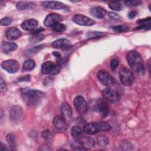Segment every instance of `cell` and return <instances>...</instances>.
Instances as JSON below:
<instances>
[{"label": "cell", "mask_w": 151, "mask_h": 151, "mask_svg": "<svg viewBox=\"0 0 151 151\" xmlns=\"http://www.w3.org/2000/svg\"><path fill=\"white\" fill-rule=\"evenodd\" d=\"M21 94L23 100L28 104H38L44 97V93L38 90L29 88H22L21 89Z\"/></svg>", "instance_id": "cell-1"}, {"label": "cell", "mask_w": 151, "mask_h": 151, "mask_svg": "<svg viewBox=\"0 0 151 151\" xmlns=\"http://www.w3.org/2000/svg\"><path fill=\"white\" fill-rule=\"evenodd\" d=\"M126 58L129 65L133 71L140 72L144 70L143 59L137 51L132 50L129 51Z\"/></svg>", "instance_id": "cell-2"}, {"label": "cell", "mask_w": 151, "mask_h": 151, "mask_svg": "<svg viewBox=\"0 0 151 151\" xmlns=\"http://www.w3.org/2000/svg\"><path fill=\"white\" fill-rule=\"evenodd\" d=\"M111 126L106 122H90L86 124L83 127V132L88 134H95L100 132L110 130Z\"/></svg>", "instance_id": "cell-3"}, {"label": "cell", "mask_w": 151, "mask_h": 151, "mask_svg": "<svg viewBox=\"0 0 151 151\" xmlns=\"http://www.w3.org/2000/svg\"><path fill=\"white\" fill-rule=\"evenodd\" d=\"M90 107L91 110L99 113L103 117H106L109 114V105L106 101L101 99L92 100L91 101Z\"/></svg>", "instance_id": "cell-4"}, {"label": "cell", "mask_w": 151, "mask_h": 151, "mask_svg": "<svg viewBox=\"0 0 151 151\" xmlns=\"http://www.w3.org/2000/svg\"><path fill=\"white\" fill-rule=\"evenodd\" d=\"M60 70L61 65L58 63H54L48 61L44 63L41 66V71L45 74H57L60 73Z\"/></svg>", "instance_id": "cell-5"}, {"label": "cell", "mask_w": 151, "mask_h": 151, "mask_svg": "<svg viewBox=\"0 0 151 151\" xmlns=\"http://www.w3.org/2000/svg\"><path fill=\"white\" fill-rule=\"evenodd\" d=\"M119 77L121 82L125 86H130L133 84L134 78L131 71L124 66H122L119 70Z\"/></svg>", "instance_id": "cell-6"}, {"label": "cell", "mask_w": 151, "mask_h": 151, "mask_svg": "<svg viewBox=\"0 0 151 151\" xmlns=\"http://www.w3.org/2000/svg\"><path fill=\"white\" fill-rule=\"evenodd\" d=\"M97 77L103 84L109 87L113 86L115 83V80L113 77L105 70H100L97 73Z\"/></svg>", "instance_id": "cell-7"}, {"label": "cell", "mask_w": 151, "mask_h": 151, "mask_svg": "<svg viewBox=\"0 0 151 151\" xmlns=\"http://www.w3.org/2000/svg\"><path fill=\"white\" fill-rule=\"evenodd\" d=\"M1 67L9 73H15L19 70V64L17 60L10 59L3 61L1 64Z\"/></svg>", "instance_id": "cell-8"}, {"label": "cell", "mask_w": 151, "mask_h": 151, "mask_svg": "<svg viewBox=\"0 0 151 151\" xmlns=\"http://www.w3.org/2000/svg\"><path fill=\"white\" fill-rule=\"evenodd\" d=\"M74 105L76 110L80 114H86L88 110V104L84 97L78 96L74 100Z\"/></svg>", "instance_id": "cell-9"}, {"label": "cell", "mask_w": 151, "mask_h": 151, "mask_svg": "<svg viewBox=\"0 0 151 151\" xmlns=\"http://www.w3.org/2000/svg\"><path fill=\"white\" fill-rule=\"evenodd\" d=\"M63 20V17L55 13L48 14L44 19V25L46 27H52L55 24L60 23Z\"/></svg>", "instance_id": "cell-10"}, {"label": "cell", "mask_w": 151, "mask_h": 151, "mask_svg": "<svg viewBox=\"0 0 151 151\" xmlns=\"http://www.w3.org/2000/svg\"><path fill=\"white\" fill-rule=\"evenodd\" d=\"M73 20L76 24L83 26H91L95 24V21L93 19L81 14L74 15Z\"/></svg>", "instance_id": "cell-11"}, {"label": "cell", "mask_w": 151, "mask_h": 151, "mask_svg": "<svg viewBox=\"0 0 151 151\" xmlns=\"http://www.w3.org/2000/svg\"><path fill=\"white\" fill-rule=\"evenodd\" d=\"M102 93L104 97L111 103H117L120 100V95L119 93L109 87L104 88Z\"/></svg>", "instance_id": "cell-12"}, {"label": "cell", "mask_w": 151, "mask_h": 151, "mask_svg": "<svg viewBox=\"0 0 151 151\" xmlns=\"http://www.w3.org/2000/svg\"><path fill=\"white\" fill-rule=\"evenodd\" d=\"M22 109L19 106H14L11 107L9 116L12 122L18 123L22 119Z\"/></svg>", "instance_id": "cell-13"}, {"label": "cell", "mask_w": 151, "mask_h": 151, "mask_svg": "<svg viewBox=\"0 0 151 151\" xmlns=\"http://www.w3.org/2000/svg\"><path fill=\"white\" fill-rule=\"evenodd\" d=\"M61 111L63 117L66 122H70L73 119L72 110L70 106L67 103H63L61 106Z\"/></svg>", "instance_id": "cell-14"}, {"label": "cell", "mask_w": 151, "mask_h": 151, "mask_svg": "<svg viewBox=\"0 0 151 151\" xmlns=\"http://www.w3.org/2000/svg\"><path fill=\"white\" fill-rule=\"evenodd\" d=\"M42 6L44 8L51 9H62L65 8V5L59 1H44L42 2Z\"/></svg>", "instance_id": "cell-15"}, {"label": "cell", "mask_w": 151, "mask_h": 151, "mask_svg": "<svg viewBox=\"0 0 151 151\" xmlns=\"http://www.w3.org/2000/svg\"><path fill=\"white\" fill-rule=\"evenodd\" d=\"M52 122L55 127L59 130H65L68 127L67 122L63 117L60 116H55Z\"/></svg>", "instance_id": "cell-16"}, {"label": "cell", "mask_w": 151, "mask_h": 151, "mask_svg": "<svg viewBox=\"0 0 151 151\" xmlns=\"http://www.w3.org/2000/svg\"><path fill=\"white\" fill-rule=\"evenodd\" d=\"M38 25V21L35 19H29L24 21L21 25V28L28 31H34Z\"/></svg>", "instance_id": "cell-17"}, {"label": "cell", "mask_w": 151, "mask_h": 151, "mask_svg": "<svg viewBox=\"0 0 151 151\" xmlns=\"http://www.w3.org/2000/svg\"><path fill=\"white\" fill-rule=\"evenodd\" d=\"M21 35V31L16 27H11L8 29L5 33L6 38L9 40H14Z\"/></svg>", "instance_id": "cell-18"}, {"label": "cell", "mask_w": 151, "mask_h": 151, "mask_svg": "<svg viewBox=\"0 0 151 151\" xmlns=\"http://www.w3.org/2000/svg\"><path fill=\"white\" fill-rule=\"evenodd\" d=\"M79 142L80 145L86 150L92 148L94 146L95 143L94 139L92 137L87 136L81 137Z\"/></svg>", "instance_id": "cell-19"}, {"label": "cell", "mask_w": 151, "mask_h": 151, "mask_svg": "<svg viewBox=\"0 0 151 151\" xmlns=\"http://www.w3.org/2000/svg\"><path fill=\"white\" fill-rule=\"evenodd\" d=\"M90 14L97 18H103L106 14V11L100 6H95L91 8L89 11Z\"/></svg>", "instance_id": "cell-20"}, {"label": "cell", "mask_w": 151, "mask_h": 151, "mask_svg": "<svg viewBox=\"0 0 151 151\" xmlns=\"http://www.w3.org/2000/svg\"><path fill=\"white\" fill-rule=\"evenodd\" d=\"M17 44L12 42H3L1 44V50L5 53L15 51L17 48Z\"/></svg>", "instance_id": "cell-21"}, {"label": "cell", "mask_w": 151, "mask_h": 151, "mask_svg": "<svg viewBox=\"0 0 151 151\" xmlns=\"http://www.w3.org/2000/svg\"><path fill=\"white\" fill-rule=\"evenodd\" d=\"M70 44V41L65 38L58 39L54 41L52 43V45L54 48H60L67 47Z\"/></svg>", "instance_id": "cell-22"}, {"label": "cell", "mask_w": 151, "mask_h": 151, "mask_svg": "<svg viewBox=\"0 0 151 151\" xmlns=\"http://www.w3.org/2000/svg\"><path fill=\"white\" fill-rule=\"evenodd\" d=\"M34 5V3L30 1H19L16 7L19 10H25L31 8Z\"/></svg>", "instance_id": "cell-23"}, {"label": "cell", "mask_w": 151, "mask_h": 151, "mask_svg": "<svg viewBox=\"0 0 151 151\" xmlns=\"http://www.w3.org/2000/svg\"><path fill=\"white\" fill-rule=\"evenodd\" d=\"M6 140L10 149L14 150L16 147V139L15 136L13 134L9 133L6 135Z\"/></svg>", "instance_id": "cell-24"}, {"label": "cell", "mask_w": 151, "mask_h": 151, "mask_svg": "<svg viewBox=\"0 0 151 151\" xmlns=\"http://www.w3.org/2000/svg\"><path fill=\"white\" fill-rule=\"evenodd\" d=\"M70 132L72 136L76 139L80 138L82 136V130L78 126H73L70 130Z\"/></svg>", "instance_id": "cell-25"}, {"label": "cell", "mask_w": 151, "mask_h": 151, "mask_svg": "<svg viewBox=\"0 0 151 151\" xmlns=\"http://www.w3.org/2000/svg\"><path fill=\"white\" fill-rule=\"evenodd\" d=\"M43 46H44L43 45H40L29 48L24 51V54H25V55H28V56L36 54L37 52H38L39 51H40L43 48Z\"/></svg>", "instance_id": "cell-26"}, {"label": "cell", "mask_w": 151, "mask_h": 151, "mask_svg": "<svg viewBox=\"0 0 151 151\" xmlns=\"http://www.w3.org/2000/svg\"><path fill=\"white\" fill-rule=\"evenodd\" d=\"M35 61L32 59H28L24 61L23 64V67L25 70H32L35 68Z\"/></svg>", "instance_id": "cell-27"}, {"label": "cell", "mask_w": 151, "mask_h": 151, "mask_svg": "<svg viewBox=\"0 0 151 151\" xmlns=\"http://www.w3.org/2000/svg\"><path fill=\"white\" fill-rule=\"evenodd\" d=\"M111 29L116 32H123L127 31L129 30V27L127 25L123 24V25H114L112 26Z\"/></svg>", "instance_id": "cell-28"}, {"label": "cell", "mask_w": 151, "mask_h": 151, "mask_svg": "<svg viewBox=\"0 0 151 151\" xmlns=\"http://www.w3.org/2000/svg\"><path fill=\"white\" fill-rule=\"evenodd\" d=\"M109 6L110 8L114 11H120L122 9L123 6L120 2L110 1L109 2Z\"/></svg>", "instance_id": "cell-29"}, {"label": "cell", "mask_w": 151, "mask_h": 151, "mask_svg": "<svg viewBox=\"0 0 151 151\" xmlns=\"http://www.w3.org/2000/svg\"><path fill=\"white\" fill-rule=\"evenodd\" d=\"M42 137L48 142H52L54 138L53 133L49 130H45L42 132Z\"/></svg>", "instance_id": "cell-30"}, {"label": "cell", "mask_w": 151, "mask_h": 151, "mask_svg": "<svg viewBox=\"0 0 151 151\" xmlns=\"http://www.w3.org/2000/svg\"><path fill=\"white\" fill-rule=\"evenodd\" d=\"M98 144L101 146H105L109 143V139L105 136H99L97 138Z\"/></svg>", "instance_id": "cell-31"}, {"label": "cell", "mask_w": 151, "mask_h": 151, "mask_svg": "<svg viewBox=\"0 0 151 151\" xmlns=\"http://www.w3.org/2000/svg\"><path fill=\"white\" fill-rule=\"evenodd\" d=\"M66 26L62 23H58L57 24H55V25H54L52 27V29L55 31V32H64V31L66 30Z\"/></svg>", "instance_id": "cell-32"}, {"label": "cell", "mask_w": 151, "mask_h": 151, "mask_svg": "<svg viewBox=\"0 0 151 151\" xmlns=\"http://www.w3.org/2000/svg\"><path fill=\"white\" fill-rule=\"evenodd\" d=\"M44 35L42 34H35L34 36L31 37L29 39V41L32 43H37L38 42H40L44 39Z\"/></svg>", "instance_id": "cell-33"}, {"label": "cell", "mask_w": 151, "mask_h": 151, "mask_svg": "<svg viewBox=\"0 0 151 151\" xmlns=\"http://www.w3.org/2000/svg\"><path fill=\"white\" fill-rule=\"evenodd\" d=\"M124 3L128 6H136L142 4V2L140 1H126Z\"/></svg>", "instance_id": "cell-34"}, {"label": "cell", "mask_w": 151, "mask_h": 151, "mask_svg": "<svg viewBox=\"0 0 151 151\" xmlns=\"http://www.w3.org/2000/svg\"><path fill=\"white\" fill-rule=\"evenodd\" d=\"M12 22V19L10 17H4L3 18L1 19V25H3V26H6V25H9V24H11Z\"/></svg>", "instance_id": "cell-35"}, {"label": "cell", "mask_w": 151, "mask_h": 151, "mask_svg": "<svg viewBox=\"0 0 151 151\" xmlns=\"http://www.w3.org/2000/svg\"><path fill=\"white\" fill-rule=\"evenodd\" d=\"M146 28H150V22H146L145 24H139V25L136 28H134V30H139V29H146Z\"/></svg>", "instance_id": "cell-36"}, {"label": "cell", "mask_w": 151, "mask_h": 151, "mask_svg": "<svg viewBox=\"0 0 151 151\" xmlns=\"http://www.w3.org/2000/svg\"><path fill=\"white\" fill-rule=\"evenodd\" d=\"M102 35H103V32H89L87 35V36L89 38H93L100 37Z\"/></svg>", "instance_id": "cell-37"}, {"label": "cell", "mask_w": 151, "mask_h": 151, "mask_svg": "<svg viewBox=\"0 0 151 151\" xmlns=\"http://www.w3.org/2000/svg\"><path fill=\"white\" fill-rule=\"evenodd\" d=\"M119 62L117 59H113L110 62V67L112 70H115L119 66Z\"/></svg>", "instance_id": "cell-38"}, {"label": "cell", "mask_w": 151, "mask_h": 151, "mask_svg": "<svg viewBox=\"0 0 151 151\" xmlns=\"http://www.w3.org/2000/svg\"><path fill=\"white\" fill-rule=\"evenodd\" d=\"M108 17L113 20H118L120 18V17L118 14H117L116 13L113 12H110L108 14Z\"/></svg>", "instance_id": "cell-39"}, {"label": "cell", "mask_w": 151, "mask_h": 151, "mask_svg": "<svg viewBox=\"0 0 151 151\" xmlns=\"http://www.w3.org/2000/svg\"><path fill=\"white\" fill-rule=\"evenodd\" d=\"M0 88H1V91H5L7 90V86L5 82L4 81V80L1 78V81H0Z\"/></svg>", "instance_id": "cell-40"}, {"label": "cell", "mask_w": 151, "mask_h": 151, "mask_svg": "<svg viewBox=\"0 0 151 151\" xmlns=\"http://www.w3.org/2000/svg\"><path fill=\"white\" fill-rule=\"evenodd\" d=\"M150 21V17H148L147 18H143V19H141L138 20L136 22L139 24H145L146 22H149Z\"/></svg>", "instance_id": "cell-41"}, {"label": "cell", "mask_w": 151, "mask_h": 151, "mask_svg": "<svg viewBox=\"0 0 151 151\" xmlns=\"http://www.w3.org/2000/svg\"><path fill=\"white\" fill-rule=\"evenodd\" d=\"M31 77L30 75H27L24 77H22L18 79V81H30Z\"/></svg>", "instance_id": "cell-42"}, {"label": "cell", "mask_w": 151, "mask_h": 151, "mask_svg": "<svg viewBox=\"0 0 151 151\" xmlns=\"http://www.w3.org/2000/svg\"><path fill=\"white\" fill-rule=\"evenodd\" d=\"M136 15H137V12L136 11H131L128 14V17L130 19H132V18H134Z\"/></svg>", "instance_id": "cell-43"}, {"label": "cell", "mask_w": 151, "mask_h": 151, "mask_svg": "<svg viewBox=\"0 0 151 151\" xmlns=\"http://www.w3.org/2000/svg\"><path fill=\"white\" fill-rule=\"evenodd\" d=\"M44 31V29L43 28H38V29H34V31H32V32H31V34H38V33H40V32H41V31Z\"/></svg>", "instance_id": "cell-44"}, {"label": "cell", "mask_w": 151, "mask_h": 151, "mask_svg": "<svg viewBox=\"0 0 151 151\" xmlns=\"http://www.w3.org/2000/svg\"><path fill=\"white\" fill-rule=\"evenodd\" d=\"M0 150L2 151H5V150H8V149H7L6 145L2 143V142H1V146H0Z\"/></svg>", "instance_id": "cell-45"}, {"label": "cell", "mask_w": 151, "mask_h": 151, "mask_svg": "<svg viewBox=\"0 0 151 151\" xmlns=\"http://www.w3.org/2000/svg\"><path fill=\"white\" fill-rule=\"evenodd\" d=\"M52 54H53L55 57H57V58H61V55H60V54L58 53V52H57V51L53 52Z\"/></svg>", "instance_id": "cell-46"}]
</instances>
